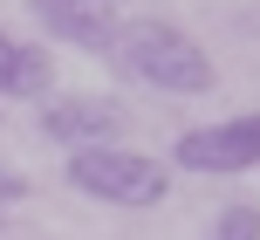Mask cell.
<instances>
[{"label": "cell", "mask_w": 260, "mask_h": 240, "mask_svg": "<svg viewBox=\"0 0 260 240\" xmlns=\"http://www.w3.org/2000/svg\"><path fill=\"white\" fill-rule=\"evenodd\" d=\"M27 14L41 21L48 41H69V48L110 55V41H117V14H110V0H27Z\"/></svg>", "instance_id": "5"}, {"label": "cell", "mask_w": 260, "mask_h": 240, "mask_svg": "<svg viewBox=\"0 0 260 240\" xmlns=\"http://www.w3.org/2000/svg\"><path fill=\"white\" fill-rule=\"evenodd\" d=\"M21 192H27V178H14V172H7V165H0V213H7V206H14V199H21Z\"/></svg>", "instance_id": "8"}, {"label": "cell", "mask_w": 260, "mask_h": 240, "mask_svg": "<svg viewBox=\"0 0 260 240\" xmlns=\"http://www.w3.org/2000/svg\"><path fill=\"white\" fill-rule=\"evenodd\" d=\"M55 82V55L41 41H14L0 27V103H41Z\"/></svg>", "instance_id": "6"}, {"label": "cell", "mask_w": 260, "mask_h": 240, "mask_svg": "<svg viewBox=\"0 0 260 240\" xmlns=\"http://www.w3.org/2000/svg\"><path fill=\"white\" fill-rule=\"evenodd\" d=\"M69 186H76L82 199H96V206H130V213H144V206H157L171 192V172H165V158H151V151L89 144V151H69Z\"/></svg>", "instance_id": "2"}, {"label": "cell", "mask_w": 260, "mask_h": 240, "mask_svg": "<svg viewBox=\"0 0 260 240\" xmlns=\"http://www.w3.org/2000/svg\"><path fill=\"white\" fill-rule=\"evenodd\" d=\"M171 165H185V172H253L260 165V117L185 131L178 144H171Z\"/></svg>", "instance_id": "3"}, {"label": "cell", "mask_w": 260, "mask_h": 240, "mask_svg": "<svg viewBox=\"0 0 260 240\" xmlns=\"http://www.w3.org/2000/svg\"><path fill=\"white\" fill-rule=\"evenodd\" d=\"M110 55H117L123 76H137L144 89H165V96H206L219 82L212 55L185 27H171V21H117Z\"/></svg>", "instance_id": "1"}, {"label": "cell", "mask_w": 260, "mask_h": 240, "mask_svg": "<svg viewBox=\"0 0 260 240\" xmlns=\"http://www.w3.org/2000/svg\"><path fill=\"white\" fill-rule=\"evenodd\" d=\"M123 110L110 96H41V137L62 151H89V144H117Z\"/></svg>", "instance_id": "4"}, {"label": "cell", "mask_w": 260, "mask_h": 240, "mask_svg": "<svg viewBox=\"0 0 260 240\" xmlns=\"http://www.w3.org/2000/svg\"><path fill=\"white\" fill-rule=\"evenodd\" d=\"M212 240H260V206L253 199H233L212 213Z\"/></svg>", "instance_id": "7"}, {"label": "cell", "mask_w": 260, "mask_h": 240, "mask_svg": "<svg viewBox=\"0 0 260 240\" xmlns=\"http://www.w3.org/2000/svg\"><path fill=\"white\" fill-rule=\"evenodd\" d=\"M110 7H117V0H110Z\"/></svg>", "instance_id": "9"}]
</instances>
